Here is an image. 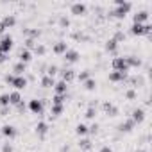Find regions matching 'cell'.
<instances>
[{"label":"cell","mask_w":152,"mask_h":152,"mask_svg":"<svg viewBox=\"0 0 152 152\" xmlns=\"http://www.w3.org/2000/svg\"><path fill=\"white\" fill-rule=\"evenodd\" d=\"M116 9H113L109 13V16H116V18H125V15L131 11V2H125V0H116Z\"/></svg>","instance_id":"6da1fadb"},{"label":"cell","mask_w":152,"mask_h":152,"mask_svg":"<svg viewBox=\"0 0 152 152\" xmlns=\"http://www.w3.org/2000/svg\"><path fill=\"white\" fill-rule=\"evenodd\" d=\"M150 25L148 23H132V27H131V34H134V36H141V34H148L150 32Z\"/></svg>","instance_id":"7a4b0ae2"},{"label":"cell","mask_w":152,"mask_h":152,"mask_svg":"<svg viewBox=\"0 0 152 152\" xmlns=\"http://www.w3.org/2000/svg\"><path fill=\"white\" fill-rule=\"evenodd\" d=\"M113 68H115V72L127 73L129 66H127V63H125V57H115V59H113Z\"/></svg>","instance_id":"3957f363"},{"label":"cell","mask_w":152,"mask_h":152,"mask_svg":"<svg viewBox=\"0 0 152 152\" xmlns=\"http://www.w3.org/2000/svg\"><path fill=\"white\" fill-rule=\"evenodd\" d=\"M11 48H13V38L7 34V36H4L2 39H0V50H2L4 54H7Z\"/></svg>","instance_id":"277c9868"},{"label":"cell","mask_w":152,"mask_h":152,"mask_svg":"<svg viewBox=\"0 0 152 152\" xmlns=\"http://www.w3.org/2000/svg\"><path fill=\"white\" fill-rule=\"evenodd\" d=\"M29 109H31L34 115H41V113H43V100H38V99L31 100V102H29Z\"/></svg>","instance_id":"5b68a950"},{"label":"cell","mask_w":152,"mask_h":152,"mask_svg":"<svg viewBox=\"0 0 152 152\" xmlns=\"http://www.w3.org/2000/svg\"><path fill=\"white\" fill-rule=\"evenodd\" d=\"M11 86H15L16 90H23L27 86V79L23 75H16V77H13V81H11Z\"/></svg>","instance_id":"8992f818"},{"label":"cell","mask_w":152,"mask_h":152,"mask_svg":"<svg viewBox=\"0 0 152 152\" xmlns=\"http://www.w3.org/2000/svg\"><path fill=\"white\" fill-rule=\"evenodd\" d=\"M54 90H56V95H66V91H68V83L59 81V83L54 84Z\"/></svg>","instance_id":"52a82bcc"},{"label":"cell","mask_w":152,"mask_h":152,"mask_svg":"<svg viewBox=\"0 0 152 152\" xmlns=\"http://www.w3.org/2000/svg\"><path fill=\"white\" fill-rule=\"evenodd\" d=\"M63 56H64L63 59H64L66 63H75V61L79 59V54H77V50H66Z\"/></svg>","instance_id":"ba28073f"},{"label":"cell","mask_w":152,"mask_h":152,"mask_svg":"<svg viewBox=\"0 0 152 152\" xmlns=\"http://www.w3.org/2000/svg\"><path fill=\"white\" fill-rule=\"evenodd\" d=\"M143 118H145V109H141V107H138V109H134L132 111V122L134 124H140V122H143Z\"/></svg>","instance_id":"9c48e42d"},{"label":"cell","mask_w":152,"mask_h":152,"mask_svg":"<svg viewBox=\"0 0 152 152\" xmlns=\"http://www.w3.org/2000/svg\"><path fill=\"white\" fill-rule=\"evenodd\" d=\"M125 63H127L129 68H138V66L141 64V59L136 57V56H127V57H125Z\"/></svg>","instance_id":"30bf717a"},{"label":"cell","mask_w":152,"mask_h":152,"mask_svg":"<svg viewBox=\"0 0 152 152\" xmlns=\"http://www.w3.org/2000/svg\"><path fill=\"white\" fill-rule=\"evenodd\" d=\"M132 127H134V122L129 118V120H125V122H122V124L118 125V131H120V132H131Z\"/></svg>","instance_id":"8fae6325"},{"label":"cell","mask_w":152,"mask_h":152,"mask_svg":"<svg viewBox=\"0 0 152 152\" xmlns=\"http://www.w3.org/2000/svg\"><path fill=\"white\" fill-rule=\"evenodd\" d=\"M86 13V6L84 4H72V15L75 16H81Z\"/></svg>","instance_id":"7c38bea8"},{"label":"cell","mask_w":152,"mask_h":152,"mask_svg":"<svg viewBox=\"0 0 152 152\" xmlns=\"http://www.w3.org/2000/svg\"><path fill=\"white\" fill-rule=\"evenodd\" d=\"M102 109H104L109 116H116V115H118V109H116L111 102H104V104H102Z\"/></svg>","instance_id":"4fadbf2b"},{"label":"cell","mask_w":152,"mask_h":152,"mask_svg":"<svg viewBox=\"0 0 152 152\" xmlns=\"http://www.w3.org/2000/svg\"><path fill=\"white\" fill-rule=\"evenodd\" d=\"M2 134L7 136V138H15V136H16V129H15L13 125H4V127H2Z\"/></svg>","instance_id":"5bb4252c"},{"label":"cell","mask_w":152,"mask_h":152,"mask_svg":"<svg viewBox=\"0 0 152 152\" xmlns=\"http://www.w3.org/2000/svg\"><path fill=\"white\" fill-rule=\"evenodd\" d=\"M22 102V95L18 93V91H13V93H9V104H13V106H18Z\"/></svg>","instance_id":"9a60e30c"},{"label":"cell","mask_w":152,"mask_h":152,"mask_svg":"<svg viewBox=\"0 0 152 152\" xmlns=\"http://www.w3.org/2000/svg\"><path fill=\"white\" fill-rule=\"evenodd\" d=\"M125 75H127V73H122V72H113V73H109V81H113V83L124 81V79H125Z\"/></svg>","instance_id":"2e32d148"},{"label":"cell","mask_w":152,"mask_h":152,"mask_svg":"<svg viewBox=\"0 0 152 152\" xmlns=\"http://www.w3.org/2000/svg\"><path fill=\"white\" fill-rule=\"evenodd\" d=\"M61 75H63V81L68 83V81L73 79V70H70V68H63V70H61Z\"/></svg>","instance_id":"e0dca14e"},{"label":"cell","mask_w":152,"mask_h":152,"mask_svg":"<svg viewBox=\"0 0 152 152\" xmlns=\"http://www.w3.org/2000/svg\"><path fill=\"white\" fill-rule=\"evenodd\" d=\"M66 50H68V47H66L64 41H57V43L54 45V52H56V54H64Z\"/></svg>","instance_id":"ac0fdd59"},{"label":"cell","mask_w":152,"mask_h":152,"mask_svg":"<svg viewBox=\"0 0 152 152\" xmlns=\"http://www.w3.org/2000/svg\"><path fill=\"white\" fill-rule=\"evenodd\" d=\"M18 57H20V63H29L31 61V52L27 50V48H23V50H20V54H18Z\"/></svg>","instance_id":"d6986e66"},{"label":"cell","mask_w":152,"mask_h":152,"mask_svg":"<svg viewBox=\"0 0 152 152\" xmlns=\"http://www.w3.org/2000/svg\"><path fill=\"white\" fill-rule=\"evenodd\" d=\"M147 18H148V13H147V11H140V13L134 15V23H141V22H145Z\"/></svg>","instance_id":"ffe728a7"},{"label":"cell","mask_w":152,"mask_h":152,"mask_svg":"<svg viewBox=\"0 0 152 152\" xmlns=\"http://www.w3.org/2000/svg\"><path fill=\"white\" fill-rule=\"evenodd\" d=\"M47 131H48V125H47L45 122H39V124L36 125V132H38V134H39L41 138H43V136L47 134Z\"/></svg>","instance_id":"44dd1931"},{"label":"cell","mask_w":152,"mask_h":152,"mask_svg":"<svg viewBox=\"0 0 152 152\" xmlns=\"http://www.w3.org/2000/svg\"><path fill=\"white\" fill-rule=\"evenodd\" d=\"M2 23L6 25V29H7V27H13V25L16 23V18H15L13 15H7V16H4V20H2Z\"/></svg>","instance_id":"7402d4cb"},{"label":"cell","mask_w":152,"mask_h":152,"mask_svg":"<svg viewBox=\"0 0 152 152\" xmlns=\"http://www.w3.org/2000/svg\"><path fill=\"white\" fill-rule=\"evenodd\" d=\"M54 77H48V75H47V77H43L41 79V86L43 88H54Z\"/></svg>","instance_id":"603a6c76"},{"label":"cell","mask_w":152,"mask_h":152,"mask_svg":"<svg viewBox=\"0 0 152 152\" xmlns=\"http://www.w3.org/2000/svg\"><path fill=\"white\" fill-rule=\"evenodd\" d=\"M116 48H118V43H116V41H115V39L111 38V39H109V41L106 43V50H107V52H115Z\"/></svg>","instance_id":"cb8c5ba5"},{"label":"cell","mask_w":152,"mask_h":152,"mask_svg":"<svg viewBox=\"0 0 152 152\" xmlns=\"http://www.w3.org/2000/svg\"><path fill=\"white\" fill-rule=\"evenodd\" d=\"M13 72H15L16 75H22V73L25 72V63H16V64L13 66Z\"/></svg>","instance_id":"d4e9b609"},{"label":"cell","mask_w":152,"mask_h":152,"mask_svg":"<svg viewBox=\"0 0 152 152\" xmlns=\"http://www.w3.org/2000/svg\"><path fill=\"white\" fill-rule=\"evenodd\" d=\"M63 109H64L63 106H59V104H54V106H52V109H50V115H52V116H59V115L63 113Z\"/></svg>","instance_id":"484cf974"},{"label":"cell","mask_w":152,"mask_h":152,"mask_svg":"<svg viewBox=\"0 0 152 152\" xmlns=\"http://www.w3.org/2000/svg\"><path fill=\"white\" fill-rule=\"evenodd\" d=\"M84 88H86L88 91H93V90L97 88V83H95L93 79H88V81H84Z\"/></svg>","instance_id":"4316f807"},{"label":"cell","mask_w":152,"mask_h":152,"mask_svg":"<svg viewBox=\"0 0 152 152\" xmlns=\"http://www.w3.org/2000/svg\"><path fill=\"white\" fill-rule=\"evenodd\" d=\"M79 147H81L83 150H90V148H91V141H90V140H81V141H79Z\"/></svg>","instance_id":"83f0119b"},{"label":"cell","mask_w":152,"mask_h":152,"mask_svg":"<svg viewBox=\"0 0 152 152\" xmlns=\"http://www.w3.org/2000/svg\"><path fill=\"white\" fill-rule=\"evenodd\" d=\"M0 104H2V107H7L9 106V93L0 95Z\"/></svg>","instance_id":"f1b7e54d"},{"label":"cell","mask_w":152,"mask_h":152,"mask_svg":"<svg viewBox=\"0 0 152 152\" xmlns=\"http://www.w3.org/2000/svg\"><path fill=\"white\" fill-rule=\"evenodd\" d=\"M75 132H77L79 136H83V134H86V132H88V127H86L84 124H79V125H77V129H75Z\"/></svg>","instance_id":"f546056e"},{"label":"cell","mask_w":152,"mask_h":152,"mask_svg":"<svg viewBox=\"0 0 152 152\" xmlns=\"http://www.w3.org/2000/svg\"><path fill=\"white\" fill-rule=\"evenodd\" d=\"M64 99H66V95H54V99H52V102H54V104H59V106H63V102H64Z\"/></svg>","instance_id":"4dcf8cb0"},{"label":"cell","mask_w":152,"mask_h":152,"mask_svg":"<svg viewBox=\"0 0 152 152\" xmlns=\"http://www.w3.org/2000/svg\"><path fill=\"white\" fill-rule=\"evenodd\" d=\"M25 34H27L31 39H34V38L39 36V31H38V29H31V31H25Z\"/></svg>","instance_id":"1f68e13d"},{"label":"cell","mask_w":152,"mask_h":152,"mask_svg":"<svg viewBox=\"0 0 152 152\" xmlns=\"http://www.w3.org/2000/svg\"><path fill=\"white\" fill-rule=\"evenodd\" d=\"M77 79H79V81H88V79H90V72H88V70L81 72V73L77 75Z\"/></svg>","instance_id":"d6a6232c"},{"label":"cell","mask_w":152,"mask_h":152,"mask_svg":"<svg viewBox=\"0 0 152 152\" xmlns=\"http://www.w3.org/2000/svg\"><path fill=\"white\" fill-rule=\"evenodd\" d=\"M59 25H61V29H66V27L70 25V20H68L66 16H61V18H59Z\"/></svg>","instance_id":"836d02e7"},{"label":"cell","mask_w":152,"mask_h":152,"mask_svg":"<svg viewBox=\"0 0 152 152\" xmlns=\"http://www.w3.org/2000/svg\"><path fill=\"white\" fill-rule=\"evenodd\" d=\"M95 115H97V109L95 107H88V111H86V118H95Z\"/></svg>","instance_id":"e575fe53"},{"label":"cell","mask_w":152,"mask_h":152,"mask_svg":"<svg viewBox=\"0 0 152 152\" xmlns=\"http://www.w3.org/2000/svg\"><path fill=\"white\" fill-rule=\"evenodd\" d=\"M57 70H59V68H57L56 64H52V66H48V72H47V73H48V77H54V75L57 73Z\"/></svg>","instance_id":"d590c367"},{"label":"cell","mask_w":152,"mask_h":152,"mask_svg":"<svg viewBox=\"0 0 152 152\" xmlns=\"http://www.w3.org/2000/svg\"><path fill=\"white\" fill-rule=\"evenodd\" d=\"M113 39H115L116 43H118V41H124V39H125V34H124L122 31H118V32L115 34V38H113Z\"/></svg>","instance_id":"8d00e7d4"},{"label":"cell","mask_w":152,"mask_h":152,"mask_svg":"<svg viewBox=\"0 0 152 152\" xmlns=\"http://www.w3.org/2000/svg\"><path fill=\"white\" fill-rule=\"evenodd\" d=\"M25 47H27V48H36V41L31 39V38H27V39H25Z\"/></svg>","instance_id":"74e56055"},{"label":"cell","mask_w":152,"mask_h":152,"mask_svg":"<svg viewBox=\"0 0 152 152\" xmlns=\"http://www.w3.org/2000/svg\"><path fill=\"white\" fill-rule=\"evenodd\" d=\"M34 50H36V54H38V56H43V54H45V50H47V48H45V47H43V45H36V48H34Z\"/></svg>","instance_id":"f35d334b"},{"label":"cell","mask_w":152,"mask_h":152,"mask_svg":"<svg viewBox=\"0 0 152 152\" xmlns=\"http://www.w3.org/2000/svg\"><path fill=\"white\" fill-rule=\"evenodd\" d=\"M125 97H127V99H129V100H134V99H136V93H134V91H132V90H129V91H127V93H125Z\"/></svg>","instance_id":"ab89813d"},{"label":"cell","mask_w":152,"mask_h":152,"mask_svg":"<svg viewBox=\"0 0 152 152\" xmlns=\"http://www.w3.org/2000/svg\"><path fill=\"white\" fill-rule=\"evenodd\" d=\"M2 152H13V147H11L9 143H4V148H2Z\"/></svg>","instance_id":"60d3db41"},{"label":"cell","mask_w":152,"mask_h":152,"mask_svg":"<svg viewBox=\"0 0 152 152\" xmlns=\"http://www.w3.org/2000/svg\"><path fill=\"white\" fill-rule=\"evenodd\" d=\"M88 131H90V132H93V134H95V132H97V131H99V125H97V124H93V125H91V127H88Z\"/></svg>","instance_id":"b9f144b4"},{"label":"cell","mask_w":152,"mask_h":152,"mask_svg":"<svg viewBox=\"0 0 152 152\" xmlns=\"http://www.w3.org/2000/svg\"><path fill=\"white\" fill-rule=\"evenodd\" d=\"M9 113V107H2V109H0V115H2V116H6Z\"/></svg>","instance_id":"7bdbcfd3"},{"label":"cell","mask_w":152,"mask_h":152,"mask_svg":"<svg viewBox=\"0 0 152 152\" xmlns=\"http://www.w3.org/2000/svg\"><path fill=\"white\" fill-rule=\"evenodd\" d=\"M100 152H113V150H111V147H107V145H106V147H102V148H100Z\"/></svg>","instance_id":"ee69618b"},{"label":"cell","mask_w":152,"mask_h":152,"mask_svg":"<svg viewBox=\"0 0 152 152\" xmlns=\"http://www.w3.org/2000/svg\"><path fill=\"white\" fill-rule=\"evenodd\" d=\"M4 31H6V25H4V23H2V22H0V34H2V32H4Z\"/></svg>","instance_id":"f6af8a7d"},{"label":"cell","mask_w":152,"mask_h":152,"mask_svg":"<svg viewBox=\"0 0 152 152\" xmlns=\"http://www.w3.org/2000/svg\"><path fill=\"white\" fill-rule=\"evenodd\" d=\"M136 152H145V150H136Z\"/></svg>","instance_id":"bcb514c9"}]
</instances>
